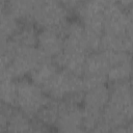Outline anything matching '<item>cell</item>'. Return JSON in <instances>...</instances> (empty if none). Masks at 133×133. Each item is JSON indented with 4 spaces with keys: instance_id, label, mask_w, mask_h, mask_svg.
I'll return each mask as SVG.
<instances>
[{
    "instance_id": "1",
    "label": "cell",
    "mask_w": 133,
    "mask_h": 133,
    "mask_svg": "<svg viewBox=\"0 0 133 133\" xmlns=\"http://www.w3.org/2000/svg\"><path fill=\"white\" fill-rule=\"evenodd\" d=\"M132 91L130 81L113 83L108 102L102 112V121L95 132H132Z\"/></svg>"
},
{
    "instance_id": "2",
    "label": "cell",
    "mask_w": 133,
    "mask_h": 133,
    "mask_svg": "<svg viewBox=\"0 0 133 133\" xmlns=\"http://www.w3.org/2000/svg\"><path fill=\"white\" fill-rule=\"evenodd\" d=\"M43 89L52 100H63L78 105L82 104L84 94L82 77L65 70L59 69Z\"/></svg>"
},
{
    "instance_id": "3",
    "label": "cell",
    "mask_w": 133,
    "mask_h": 133,
    "mask_svg": "<svg viewBox=\"0 0 133 133\" xmlns=\"http://www.w3.org/2000/svg\"><path fill=\"white\" fill-rule=\"evenodd\" d=\"M69 9L57 0H39L30 22L41 29H54L63 32L68 24Z\"/></svg>"
},
{
    "instance_id": "4",
    "label": "cell",
    "mask_w": 133,
    "mask_h": 133,
    "mask_svg": "<svg viewBox=\"0 0 133 133\" xmlns=\"http://www.w3.org/2000/svg\"><path fill=\"white\" fill-rule=\"evenodd\" d=\"M49 100L44 89L31 80L24 78L17 80L16 107L30 118L34 117Z\"/></svg>"
},
{
    "instance_id": "5",
    "label": "cell",
    "mask_w": 133,
    "mask_h": 133,
    "mask_svg": "<svg viewBox=\"0 0 133 133\" xmlns=\"http://www.w3.org/2000/svg\"><path fill=\"white\" fill-rule=\"evenodd\" d=\"M111 0H84L75 7L79 22L91 34L102 35L103 22Z\"/></svg>"
},
{
    "instance_id": "6",
    "label": "cell",
    "mask_w": 133,
    "mask_h": 133,
    "mask_svg": "<svg viewBox=\"0 0 133 133\" xmlns=\"http://www.w3.org/2000/svg\"><path fill=\"white\" fill-rule=\"evenodd\" d=\"M47 59L50 58L46 57L36 46L21 47L16 45L8 68L14 79L19 80L25 78V76L27 75H30V73L36 66H38L42 62H44Z\"/></svg>"
},
{
    "instance_id": "7",
    "label": "cell",
    "mask_w": 133,
    "mask_h": 133,
    "mask_svg": "<svg viewBox=\"0 0 133 133\" xmlns=\"http://www.w3.org/2000/svg\"><path fill=\"white\" fill-rule=\"evenodd\" d=\"M103 33L113 36L132 37L131 9H126L111 1L105 14Z\"/></svg>"
},
{
    "instance_id": "8",
    "label": "cell",
    "mask_w": 133,
    "mask_h": 133,
    "mask_svg": "<svg viewBox=\"0 0 133 133\" xmlns=\"http://www.w3.org/2000/svg\"><path fill=\"white\" fill-rule=\"evenodd\" d=\"M55 128L61 132H81L83 130V109L78 104L61 101Z\"/></svg>"
},
{
    "instance_id": "9",
    "label": "cell",
    "mask_w": 133,
    "mask_h": 133,
    "mask_svg": "<svg viewBox=\"0 0 133 133\" xmlns=\"http://www.w3.org/2000/svg\"><path fill=\"white\" fill-rule=\"evenodd\" d=\"M36 47L48 58L57 56L63 49V34L54 29H42L38 31Z\"/></svg>"
},
{
    "instance_id": "10",
    "label": "cell",
    "mask_w": 133,
    "mask_h": 133,
    "mask_svg": "<svg viewBox=\"0 0 133 133\" xmlns=\"http://www.w3.org/2000/svg\"><path fill=\"white\" fill-rule=\"evenodd\" d=\"M109 92L110 89L106 86V83L85 89L82 99V109L87 112L102 114L103 109L108 102Z\"/></svg>"
},
{
    "instance_id": "11",
    "label": "cell",
    "mask_w": 133,
    "mask_h": 133,
    "mask_svg": "<svg viewBox=\"0 0 133 133\" xmlns=\"http://www.w3.org/2000/svg\"><path fill=\"white\" fill-rule=\"evenodd\" d=\"M38 2L39 0H6L5 8L19 21L29 23Z\"/></svg>"
},
{
    "instance_id": "12",
    "label": "cell",
    "mask_w": 133,
    "mask_h": 133,
    "mask_svg": "<svg viewBox=\"0 0 133 133\" xmlns=\"http://www.w3.org/2000/svg\"><path fill=\"white\" fill-rule=\"evenodd\" d=\"M58 70L59 68L53 60L47 59L30 73V80L42 88H44L53 78V76L57 73Z\"/></svg>"
},
{
    "instance_id": "13",
    "label": "cell",
    "mask_w": 133,
    "mask_h": 133,
    "mask_svg": "<svg viewBox=\"0 0 133 133\" xmlns=\"http://www.w3.org/2000/svg\"><path fill=\"white\" fill-rule=\"evenodd\" d=\"M131 49L132 37H121L102 33L99 50L119 53H131Z\"/></svg>"
},
{
    "instance_id": "14",
    "label": "cell",
    "mask_w": 133,
    "mask_h": 133,
    "mask_svg": "<svg viewBox=\"0 0 133 133\" xmlns=\"http://www.w3.org/2000/svg\"><path fill=\"white\" fill-rule=\"evenodd\" d=\"M60 107H61V101L50 99L48 103L35 115L36 122H38L42 126H44L47 129L55 127L60 111Z\"/></svg>"
},
{
    "instance_id": "15",
    "label": "cell",
    "mask_w": 133,
    "mask_h": 133,
    "mask_svg": "<svg viewBox=\"0 0 133 133\" xmlns=\"http://www.w3.org/2000/svg\"><path fill=\"white\" fill-rule=\"evenodd\" d=\"M38 31L36 26L32 23H25L21 25L17 33L10 38L17 46L21 47H35L37 43Z\"/></svg>"
},
{
    "instance_id": "16",
    "label": "cell",
    "mask_w": 133,
    "mask_h": 133,
    "mask_svg": "<svg viewBox=\"0 0 133 133\" xmlns=\"http://www.w3.org/2000/svg\"><path fill=\"white\" fill-rule=\"evenodd\" d=\"M33 122L29 116L17 107H14L9 113L7 131L14 132H32Z\"/></svg>"
},
{
    "instance_id": "17",
    "label": "cell",
    "mask_w": 133,
    "mask_h": 133,
    "mask_svg": "<svg viewBox=\"0 0 133 133\" xmlns=\"http://www.w3.org/2000/svg\"><path fill=\"white\" fill-rule=\"evenodd\" d=\"M130 75H131V57L112 65L108 71L106 78H107V82L113 84V83L128 81L130 79Z\"/></svg>"
},
{
    "instance_id": "18",
    "label": "cell",
    "mask_w": 133,
    "mask_h": 133,
    "mask_svg": "<svg viewBox=\"0 0 133 133\" xmlns=\"http://www.w3.org/2000/svg\"><path fill=\"white\" fill-rule=\"evenodd\" d=\"M20 22L15 16L4 10L0 14V36L10 39L21 27Z\"/></svg>"
},
{
    "instance_id": "19",
    "label": "cell",
    "mask_w": 133,
    "mask_h": 133,
    "mask_svg": "<svg viewBox=\"0 0 133 133\" xmlns=\"http://www.w3.org/2000/svg\"><path fill=\"white\" fill-rule=\"evenodd\" d=\"M17 100V81H0V104L16 107Z\"/></svg>"
},
{
    "instance_id": "20",
    "label": "cell",
    "mask_w": 133,
    "mask_h": 133,
    "mask_svg": "<svg viewBox=\"0 0 133 133\" xmlns=\"http://www.w3.org/2000/svg\"><path fill=\"white\" fill-rule=\"evenodd\" d=\"M14 107L0 104V131H7L9 113Z\"/></svg>"
},
{
    "instance_id": "21",
    "label": "cell",
    "mask_w": 133,
    "mask_h": 133,
    "mask_svg": "<svg viewBox=\"0 0 133 133\" xmlns=\"http://www.w3.org/2000/svg\"><path fill=\"white\" fill-rule=\"evenodd\" d=\"M57 1L60 2L62 5H64L69 9V8H75L78 4H80L84 0H57Z\"/></svg>"
},
{
    "instance_id": "22",
    "label": "cell",
    "mask_w": 133,
    "mask_h": 133,
    "mask_svg": "<svg viewBox=\"0 0 133 133\" xmlns=\"http://www.w3.org/2000/svg\"><path fill=\"white\" fill-rule=\"evenodd\" d=\"M114 3H116L117 5L126 8V9H130L131 8V4H132V0H111Z\"/></svg>"
},
{
    "instance_id": "23",
    "label": "cell",
    "mask_w": 133,
    "mask_h": 133,
    "mask_svg": "<svg viewBox=\"0 0 133 133\" xmlns=\"http://www.w3.org/2000/svg\"><path fill=\"white\" fill-rule=\"evenodd\" d=\"M5 6H6V0H0V14L4 11Z\"/></svg>"
}]
</instances>
